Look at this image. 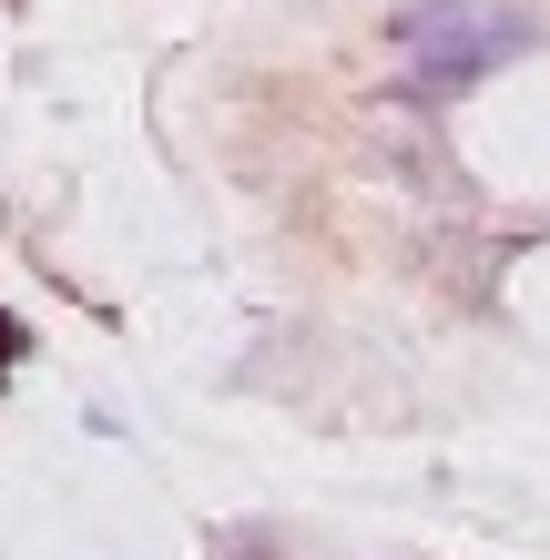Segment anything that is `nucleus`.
<instances>
[{"mask_svg":"<svg viewBox=\"0 0 550 560\" xmlns=\"http://www.w3.org/2000/svg\"><path fill=\"white\" fill-rule=\"evenodd\" d=\"M387 42H398V61H408V92L448 103V92L510 72V61L540 42V21L510 11V0H408V11L387 21Z\"/></svg>","mask_w":550,"mask_h":560,"instance_id":"1","label":"nucleus"},{"mask_svg":"<svg viewBox=\"0 0 550 560\" xmlns=\"http://www.w3.org/2000/svg\"><path fill=\"white\" fill-rule=\"evenodd\" d=\"M367 143H377V163L398 174L418 205H469V174H459V153H448V133H438V103L429 92H377L367 103Z\"/></svg>","mask_w":550,"mask_h":560,"instance_id":"2","label":"nucleus"},{"mask_svg":"<svg viewBox=\"0 0 550 560\" xmlns=\"http://www.w3.org/2000/svg\"><path fill=\"white\" fill-rule=\"evenodd\" d=\"M214 560H276V550H266V540H224Z\"/></svg>","mask_w":550,"mask_h":560,"instance_id":"3","label":"nucleus"}]
</instances>
